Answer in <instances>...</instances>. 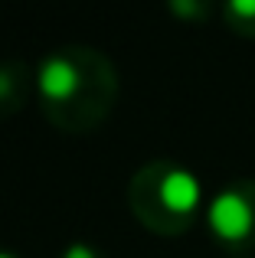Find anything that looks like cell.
I'll return each mask as SVG.
<instances>
[{
	"label": "cell",
	"instance_id": "2",
	"mask_svg": "<svg viewBox=\"0 0 255 258\" xmlns=\"http://www.w3.org/2000/svg\"><path fill=\"white\" fill-rule=\"evenodd\" d=\"M128 206L144 229L173 239L183 235L200 219V213H206L203 183L190 167L170 157L147 160L128 183Z\"/></svg>",
	"mask_w": 255,
	"mask_h": 258
},
{
	"label": "cell",
	"instance_id": "5",
	"mask_svg": "<svg viewBox=\"0 0 255 258\" xmlns=\"http://www.w3.org/2000/svg\"><path fill=\"white\" fill-rule=\"evenodd\" d=\"M219 17L232 33L255 39V0H226L219 7Z\"/></svg>",
	"mask_w": 255,
	"mask_h": 258
},
{
	"label": "cell",
	"instance_id": "1",
	"mask_svg": "<svg viewBox=\"0 0 255 258\" xmlns=\"http://www.w3.org/2000/svg\"><path fill=\"white\" fill-rule=\"evenodd\" d=\"M121 79L102 49L69 43L36 62V105L52 127L89 134L118 105Z\"/></svg>",
	"mask_w": 255,
	"mask_h": 258
},
{
	"label": "cell",
	"instance_id": "3",
	"mask_svg": "<svg viewBox=\"0 0 255 258\" xmlns=\"http://www.w3.org/2000/svg\"><path fill=\"white\" fill-rule=\"evenodd\" d=\"M206 229L226 252L255 248V180H229L206 203Z\"/></svg>",
	"mask_w": 255,
	"mask_h": 258
},
{
	"label": "cell",
	"instance_id": "6",
	"mask_svg": "<svg viewBox=\"0 0 255 258\" xmlns=\"http://www.w3.org/2000/svg\"><path fill=\"white\" fill-rule=\"evenodd\" d=\"M167 10L183 23H203L213 17V4H206V0H170Z\"/></svg>",
	"mask_w": 255,
	"mask_h": 258
},
{
	"label": "cell",
	"instance_id": "8",
	"mask_svg": "<svg viewBox=\"0 0 255 258\" xmlns=\"http://www.w3.org/2000/svg\"><path fill=\"white\" fill-rule=\"evenodd\" d=\"M0 258H20L17 252H7V248H0Z\"/></svg>",
	"mask_w": 255,
	"mask_h": 258
},
{
	"label": "cell",
	"instance_id": "4",
	"mask_svg": "<svg viewBox=\"0 0 255 258\" xmlns=\"http://www.w3.org/2000/svg\"><path fill=\"white\" fill-rule=\"evenodd\" d=\"M36 98V69L23 59H0V121L20 114Z\"/></svg>",
	"mask_w": 255,
	"mask_h": 258
},
{
	"label": "cell",
	"instance_id": "7",
	"mask_svg": "<svg viewBox=\"0 0 255 258\" xmlns=\"http://www.w3.org/2000/svg\"><path fill=\"white\" fill-rule=\"evenodd\" d=\"M59 258H108L98 245H92V242H69V245L59 252Z\"/></svg>",
	"mask_w": 255,
	"mask_h": 258
}]
</instances>
